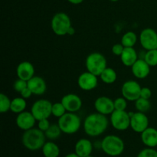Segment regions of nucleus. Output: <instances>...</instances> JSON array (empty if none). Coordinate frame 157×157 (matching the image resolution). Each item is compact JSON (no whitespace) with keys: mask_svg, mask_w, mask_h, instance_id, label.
I'll return each instance as SVG.
<instances>
[{"mask_svg":"<svg viewBox=\"0 0 157 157\" xmlns=\"http://www.w3.org/2000/svg\"><path fill=\"white\" fill-rule=\"evenodd\" d=\"M108 125L109 121L107 116L98 112L89 114L83 124L86 134L93 137L103 134L107 130Z\"/></svg>","mask_w":157,"mask_h":157,"instance_id":"obj_1","label":"nucleus"},{"mask_svg":"<svg viewBox=\"0 0 157 157\" xmlns=\"http://www.w3.org/2000/svg\"><path fill=\"white\" fill-rule=\"evenodd\" d=\"M45 134L38 128L25 130L21 137V142L26 149L35 151L41 149L45 144Z\"/></svg>","mask_w":157,"mask_h":157,"instance_id":"obj_2","label":"nucleus"},{"mask_svg":"<svg viewBox=\"0 0 157 157\" xmlns=\"http://www.w3.org/2000/svg\"><path fill=\"white\" fill-rule=\"evenodd\" d=\"M58 124L62 133L75 134L81 128V120L76 113L67 112L61 117L58 118Z\"/></svg>","mask_w":157,"mask_h":157,"instance_id":"obj_3","label":"nucleus"},{"mask_svg":"<svg viewBox=\"0 0 157 157\" xmlns=\"http://www.w3.org/2000/svg\"><path fill=\"white\" fill-rule=\"evenodd\" d=\"M124 147L123 140L116 135L106 136L101 142V148L110 156H120L124 152Z\"/></svg>","mask_w":157,"mask_h":157,"instance_id":"obj_4","label":"nucleus"},{"mask_svg":"<svg viewBox=\"0 0 157 157\" xmlns=\"http://www.w3.org/2000/svg\"><path fill=\"white\" fill-rule=\"evenodd\" d=\"M107 64L106 58L104 55L99 52L90 53L87 57L85 61V65L87 71L98 77L100 76L101 73L107 68Z\"/></svg>","mask_w":157,"mask_h":157,"instance_id":"obj_5","label":"nucleus"},{"mask_svg":"<svg viewBox=\"0 0 157 157\" xmlns=\"http://www.w3.org/2000/svg\"><path fill=\"white\" fill-rule=\"evenodd\" d=\"M51 26L54 33L58 36L67 35L71 27V21L68 15L64 12H58L52 18Z\"/></svg>","mask_w":157,"mask_h":157,"instance_id":"obj_6","label":"nucleus"},{"mask_svg":"<svg viewBox=\"0 0 157 157\" xmlns=\"http://www.w3.org/2000/svg\"><path fill=\"white\" fill-rule=\"evenodd\" d=\"M52 108L51 101L46 99H39L32 104L31 112L38 121L42 119H48L52 115Z\"/></svg>","mask_w":157,"mask_h":157,"instance_id":"obj_7","label":"nucleus"},{"mask_svg":"<svg viewBox=\"0 0 157 157\" xmlns=\"http://www.w3.org/2000/svg\"><path fill=\"white\" fill-rule=\"evenodd\" d=\"M110 124L112 127L119 131H124L130 127V113L126 110H116L110 114Z\"/></svg>","mask_w":157,"mask_h":157,"instance_id":"obj_8","label":"nucleus"},{"mask_svg":"<svg viewBox=\"0 0 157 157\" xmlns=\"http://www.w3.org/2000/svg\"><path fill=\"white\" fill-rule=\"evenodd\" d=\"M140 42L145 50L157 49V32L151 28L143 29L140 34Z\"/></svg>","mask_w":157,"mask_h":157,"instance_id":"obj_9","label":"nucleus"},{"mask_svg":"<svg viewBox=\"0 0 157 157\" xmlns=\"http://www.w3.org/2000/svg\"><path fill=\"white\" fill-rule=\"evenodd\" d=\"M142 87L136 81L130 80L124 83L121 88L123 97L129 101H136L140 98V91Z\"/></svg>","mask_w":157,"mask_h":157,"instance_id":"obj_10","label":"nucleus"},{"mask_svg":"<svg viewBox=\"0 0 157 157\" xmlns=\"http://www.w3.org/2000/svg\"><path fill=\"white\" fill-rule=\"evenodd\" d=\"M130 116V128L136 133H141L149 127V118L145 113H129Z\"/></svg>","mask_w":157,"mask_h":157,"instance_id":"obj_11","label":"nucleus"},{"mask_svg":"<svg viewBox=\"0 0 157 157\" xmlns=\"http://www.w3.org/2000/svg\"><path fill=\"white\" fill-rule=\"evenodd\" d=\"M78 87L83 90L90 91L98 87V76L89 71H86L80 75L78 78Z\"/></svg>","mask_w":157,"mask_h":157,"instance_id":"obj_12","label":"nucleus"},{"mask_svg":"<svg viewBox=\"0 0 157 157\" xmlns=\"http://www.w3.org/2000/svg\"><path fill=\"white\" fill-rule=\"evenodd\" d=\"M94 108L98 113L107 116L115 110L114 102L107 96H101L94 101Z\"/></svg>","mask_w":157,"mask_h":157,"instance_id":"obj_13","label":"nucleus"},{"mask_svg":"<svg viewBox=\"0 0 157 157\" xmlns=\"http://www.w3.org/2000/svg\"><path fill=\"white\" fill-rule=\"evenodd\" d=\"M36 121L37 120L35 119L32 112L25 110L17 115L16 119H15V124L18 128L25 131V130L33 128Z\"/></svg>","mask_w":157,"mask_h":157,"instance_id":"obj_14","label":"nucleus"},{"mask_svg":"<svg viewBox=\"0 0 157 157\" xmlns=\"http://www.w3.org/2000/svg\"><path fill=\"white\" fill-rule=\"evenodd\" d=\"M61 103L65 107L67 112L76 113L82 107V101L78 95L75 94H67L61 99Z\"/></svg>","mask_w":157,"mask_h":157,"instance_id":"obj_15","label":"nucleus"},{"mask_svg":"<svg viewBox=\"0 0 157 157\" xmlns=\"http://www.w3.org/2000/svg\"><path fill=\"white\" fill-rule=\"evenodd\" d=\"M131 71L135 78L138 79H144L150 75V66L146 62L144 58H140L131 66Z\"/></svg>","mask_w":157,"mask_h":157,"instance_id":"obj_16","label":"nucleus"},{"mask_svg":"<svg viewBox=\"0 0 157 157\" xmlns=\"http://www.w3.org/2000/svg\"><path fill=\"white\" fill-rule=\"evenodd\" d=\"M16 75L20 79L28 81L35 76V67L29 61H22L17 66Z\"/></svg>","mask_w":157,"mask_h":157,"instance_id":"obj_17","label":"nucleus"},{"mask_svg":"<svg viewBox=\"0 0 157 157\" xmlns=\"http://www.w3.org/2000/svg\"><path fill=\"white\" fill-rule=\"evenodd\" d=\"M28 87L35 95L44 94L47 90L45 81L39 76H34L28 81Z\"/></svg>","mask_w":157,"mask_h":157,"instance_id":"obj_18","label":"nucleus"},{"mask_svg":"<svg viewBox=\"0 0 157 157\" xmlns=\"http://www.w3.org/2000/svg\"><path fill=\"white\" fill-rule=\"evenodd\" d=\"M141 140L147 147L154 148L157 147V130L153 127H148L141 133Z\"/></svg>","mask_w":157,"mask_h":157,"instance_id":"obj_19","label":"nucleus"},{"mask_svg":"<svg viewBox=\"0 0 157 157\" xmlns=\"http://www.w3.org/2000/svg\"><path fill=\"white\" fill-rule=\"evenodd\" d=\"M138 58V55L136 51L133 47L124 48L122 54L121 55V62L126 67H130L136 62Z\"/></svg>","mask_w":157,"mask_h":157,"instance_id":"obj_20","label":"nucleus"},{"mask_svg":"<svg viewBox=\"0 0 157 157\" xmlns=\"http://www.w3.org/2000/svg\"><path fill=\"white\" fill-rule=\"evenodd\" d=\"M93 150L92 143L87 139L79 140L75 145V153L81 157L90 156Z\"/></svg>","mask_w":157,"mask_h":157,"instance_id":"obj_21","label":"nucleus"},{"mask_svg":"<svg viewBox=\"0 0 157 157\" xmlns=\"http://www.w3.org/2000/svg\"><path fill=\"white\" fill-rule=\"evenodd\" d=\"M41 150L44 157H58L60 154V149L58 146L51 141L45 143Z\"/></svg>","mask_w":157,"mask_h":157,"instance_id":"obj_22","label":"nucleus"},{"mask_svg":"<svg viewBox=\"0 0 157 157\" xmlns=\"http://www.w3.org/2000/svg\"><path fill=\"white\" fill-rule=\"evenodd\" d=\"M26 107H27V103H26V99L23 98L22 97L20 98H15L12 100L11 103V109L10 110L15 113H20L21 112L25 110Z\"/></svg>","mask_w":157,"mask_h":157,"instance_id":"obj_23","label":"nucleus"},{"mask_svg":"<svg viewBox=\"0 0 157 157\" xmlns=\"http://www.w3.org/2000/svg\"><path fill=\"white\" fill-rule=\"evenodd\" d=\"M99 77L101 78V81L107 84H113L117 79V72L111 67H107Z\"/></svg>","mask_w":157,"mask_h":157,"instance_id":"obj_24","label":"nucleus"},{"mask_svg":"<svg viewBox=\"0 0 157 157\" xmlns=\"http://www.w3.org/2000/svg\"><path fill=\"white\" fill-rule=\"evenodd\" d=\"M137 35L135 32H127L124 34L121 38V44L125 48L133 47L137 41Z\"/></svg>","mask_w":157,"mask_h":157,"instance_id":"obj_25","label":"nucleus"},{"mask_svg":"<svg viewBox=\"0 0 157 157\" xmlns=\"http://www.w3.org/2000/svg\"><path fill=\"white\" fill-rule=\"evenodd\" d=\"M61 128L59 127L58 124H51L50 127L44 132L46 138L49 140H57L60 136H61Z\"/></svg>","mask_w":157,"mask_h":157,"instance_id":"obj_26","label":"nucleus"},{"mask_svg":"<svg viewBox=\"0 0 157 157\" xmlns=\"http://www.w3.org/2000/svg\"><path fill=\"white\" fill-rule=\"evenodd\" d=\"M135 107H136L137 111L146 113V112L150 110L151 104H150V100L140 98L135 101Z\"/></svg>","mask_w":157,"mask_h":157,"instance_id":"obj_27","label":"nucleus"},{"mask_svg":"<svg viewBox=\"0 0 157 157\" xmlns=\"http://www.w3.org/2000/svg\"><path fill=\"white\" fill-rule=\"evenodd\" d=\"M144 59L150 67H156L157 66V49L147 51Z\"/></svg>","mask_w":157,"mask_h":157,"instance_id":"obj_28","label":"nucleus"},{"mask_svg":"<svg viewBox=\"0 0 157 157\" xmlns=\"http://www.w3.org/2000/svg\"><path fill=\"white\" fill-rule=\"evenodd\" d=\"M65 113H67V110H66L65 107L63 105L62 103L57 102L55 104H52V115H53L55 117H61Z\"/></svg>","mask_w":157,"mask_h":157,"instance_id":"obj_29","label":"nucleus"},{"mask_svg":"<svg viewBox=\"0 0 157 157\" xmlns=\"http://www.w3.org/2000/svg\"><path fill=\"white\" fill-rule=\"evenodd\" d=\"M11 103L12 101L9 99V97L5 94H0V112L4 113L10 110Z\"/></svg>","mask_w":157,"mask_h":157,"instance_id":"obj_30","label":"nucleus"},{"mask_svg":"<svg viewBox=\"0 0 157 157\" xmlns=\"http://www.w3.org/2000/svg\"><path fill=\"white\" fill-rule=\"evenodd\" d=\"M114 102V108L116 110H126L127 107V100L122 98H118L113 101Z\"/></svg>","mask_w":157,"mask_h":157,"instance_id":"obj_31","label":"nucleus"},{"mask_svg":"<svg viewBox=\"0 0 157 157\" xmlns=\"http://www.w3.org/2000/svg\"><path fill=\"white\" fill-rule=\"evenodd\" d=\"M27 87H28V81H25V80H22V79H20V78H18V79L14 82V84H13L14 90L19 94Z\"/></svg>","mask_w":157,"mask_h":157,"instance_id":"obj_32","label":"nucleus"},{"mask_svg":"<svg viewBox=\"0 0 157 157\" xmlns=\"http://www.w3.org/2000/svg\"><path fill=\"white\" fill-rule=\"evenodd\" d=\"M137 157H157V151L153 148L148 147L141 150Z\"/></svg>","mask_w":157,"mask_h":157,"instance_id":"obj_33","label":"nucleus"},{"mask_svg":"<svg viewBox=\"0 0 157 157\" xmlns=\"http://www.w3.org/2000/svg\"><path fill=\"white\" fill-rule=\"evenodd\" d=\"M51 124L48 121V119H42L38 121V128L41 130V131L44 132L50 127Z\"/></svg>","mask_w":157,"mask_h":157,"instance_id":"obj_34","label":"nucleus"},{"mask_svg":"<svg viewBox=\"0 0 157 157\" xmlns=\"http://www.w3.org/2000/svg\"><path fill=\"white\" fill-rule=\"evenodd\" d=\"M124 48L125 47L121 43H117V44H113V47H112V53L114 55H116V56L121 57Z\"/></svg>","mask_w":157,"mask_h":157,"instance_id":"obj_35","label":"nucleus"},{"mask_svg":"<svg viewBox=\"0 0 157 157\" xmlns=\"http://www.w3.org/2000/svg\"><path fill=\"white\" fill-rule=\"evenodd\" d=\"M152 96V90H150L149 87H142L140 91V98H144V99H148L150 100V98Z\"/></svg>","mask_w":157,"mask_h":157,"instance_id":"obj_36","label":"nucleus"},{"mask_svg":"<svg viewBox=\"0 0 157 157\" xmlns=\"http://www.w3.org/2000/svg\"><path fill=\"white\" fill-rule=\"evenodd\" d=\"M20 94H21V97H22V98H25V99H29V98H31V96H32L33 94H32V92L31 91L30 89L27 87L26 88H25L21 93H20Z\"/></svg>","mask_w":157,"mask_h":157,"instance_id":"obj_37","label":"nucleus"},{"mask_svg":"<svg viewBox=\"0 0 157 157\" xmlns=\"http://www.w3.org/2000/svg\"><path fill=\"white\" fill-rule=\"evenodd\" d=\"M70 3L73 5H79L84 2V0H67Z\"/></svg>","mask_w":157,"mask_h":157,"instance_id":"obj_38","label":"nucleus"},{"mask_svg":"<svg viewBox=\"0 0 157 157\" xmlns=\"http://www.w3.org/2000/svg\"><path fill=\"white\" fill-rule=\"evenodd\" d=\"M75 33V28H74L73 26H71V29H69L68 32H67V35H73Z\"/></svg>","mask_w":157,"mask_h":157,"instance_id":"obj_39","label":"nucleus"},{"mask_svg":"<svg viewBox=\"0 0 157 157\" xmlns=\"http://www.w3.org/2000/svg\"><path fill=\"white\" fill-rule=\"evenodd\" d=\"M64 157H81V156H79L76 153H69V154H67V156H65Z\"/></svg>","mask_w":157,"mask_h":157,"instance_id":"obj_40","label":"nucleus"},{"mask_svg":"<svg viewBox=\"0 0 157 157\" xmlns=\"http://www.w3.org/2000/svg\"><path fill=\"white\" fill-rule=\"evenodd\" d=\"M110 1L113 2H118V1H119V0H110Z\"/></svg>","mask_w":157,"mask_h":157,"instance_id":"obj_41","label":"nucleus"},{"mask_svg":"<svg viewBox=\"0 0 157 157\" xmlns=\"http://www.w3.org/2000/svg\"><path fill=\"white\" fill-rule=\"evenodd\" d=\"M85 157H94V156H90H90H85Z\"/></svg>","mask_w":157,"mask_h":157,"instance_id":"obj_42","label":"nucleus"},{"mask_svg":"<svg viewBox=\"0 0 157 157\" xmlns=\"http://www.w3.org/2000/svg\"><path fill=\"white\" fill-rule=\"evenodd\" d=\"M130 1H134V0H130Z\"/></svg>","mask_w":157,"mask_h":157,"instance_id":"obj_43","label":"nucleus"}]
</instances>
